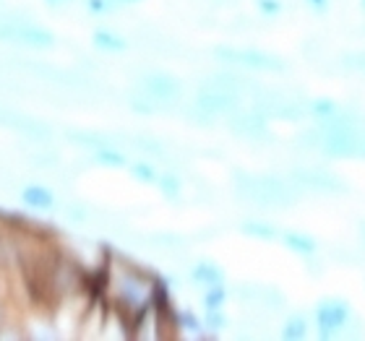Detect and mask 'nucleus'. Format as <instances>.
Returning <instances> with one entry per match:
<instances>
[{"instance_id": "1", "label": "nucleus", "mask_w": 365, "mask_h": 341, "mask_svg": "<svg viewBox=\"0 0 365 341\" xmlns=\"http://www.w3.org/2000/svg\"><path fill=\"white\" fill-rule=\"evenodd\" d=\"M99 297L107 308L118 310L128 323H133L160 297H165V287L154 271L118 253H107V261L99 271Z\"/></svg>"}, {"instance_id": "19", "label": "nucleus", "mask_w": 365, "mask_h": 341, "mask_svg": "<svg viewBox=\"0 0 365 341\" xmlns=\"http://www.w3.org/2000/svg\"><path fill=\"white\" fill-rule=\"evenodd\" d=\"M225 300H227L225 284H222V287H209L204 292V308L206 310H222V308H225Z\"/></svg>"}, {"instance_id": "23", "label": "nucleus", "mask_w": 365, "mask_h": 341, "mask_svg": "<svg viewBox=\"0 0 365 341\" xmlns=\"http://www.w3.org/2000/svg\"><path fill=\"white\" fill-rule=\"evenodd\" d=\"M141 0H110V6L113 8H123V6H136Z\"/></svg>"}, {"instance_id": "2", "label": "nucleus", "mask_w": 365, "mask_h": 341, "mask_svg": "<svg viewBox=\"0 0 365 341\" xmlns=\"http://www.w3.org/2000/svg\"><path fill=\"white\" fill-rule=\"evenodd\" d=\"M0 42L14 47H29V50H47L55 45V34L45 26H39L26 11H0Z\"/></svg>"}, {"instance_id": "18", "label": "nucleus", "mask_w": 365, "mask_h": 341, "mask_svg": "<svg viewBox=\"0 0 365 341\" xmlns=\"http://www.w3.org/2000/svg\"><path fill=\"white\" fill-rule=\"evenodd\" d=\"M157 188L162 190V196L165 198H173V201H175V198L180 196L182 182L178 180L175 174H160V177H157Z\"/></svg>"}, {"instance_id": "5", "label": "nucleus", "mask_w": 365, "mask_h": 341, "mask_svg": "<svg viewBox=\"0 0 365 341\" xmlns=\"http://www.w3.org/2000/svg\"><path fill=\"white\" fill-rule=\"evenodd\" d=\"M289 182L300 193H339L344 190L342 177L324 167H295L289 172Z\"/></svg>"}, {"instance_id": "7", "label": "nucleus", "mask_w": 365, "mask_h": 341, "mask_svg": "<svg viewBox=\"0 0 365 341\" xmlns=\"http://www.w3.org/2000/svg\"><path fill=\"white\" fill-rule=\"evenodd\" d=\"M227 128L240 138L248 141H269L272 130H269V117L259 112V110H235L232 115H227Z\"/></svg>"}, {"instance_id": "3", "label": "nucleus", "mask_w": 365, "mask_h": 341, "mask_svg": "<svg viewBox=\"0 0 365 341\" xmlns=\"http://www.w3.org/2000/svg\"><path fill=\"white\" fill-rule=\"evenodd\" d=\"M133 89H138L141 94L152 99L154 105L160 107V112L173 110L182 97V86L173 73L165 70H141L133 81Z\"/></svg>"}, {"instance_id": "11", "label": "nucleus", "mask_w": 365, "mask_h": 341, "mask_svg": "<svg viewBox=\"0 0 365 341\" xmlns=\"http://www.w3.org/2000/svg\"><path fill=\"white\" fill-rule=\"evenodd\" d=\"M66 141L73 146H81V149H89V152H97L102 146H110L107 136H102L97 130H84V128H66Z\"/></svg>"}, {"instance_id": "8", "label": "nucleus", "mask_w": 365, "mask_h": 341, "mask_svg": "<svg viewBox=\"0 0 365 341\" xmlns=\"http://www.w3.org/2000/svg\"><path fill=\"white\" fill-rule=\"evenodd\" d=\"M350 308L344 300H324L319 303L316 308V320H319V331L321 336H336L342 334V328L347 326V320H350Z\"/></svg>"}, {"instance_id": "12", "label": "nucleus", "mask_w": 365, "mask_h": 341, "mask_svg": "<svg viewBox=\"0 0 365 341\" xmlns=\"http://www.w3.org/2000/svg\"><path fill=\"white\" fill-rule=\"evenodd\" d=\"M26 164L34 169H42V172H55L61 167V157L50 146H31L26 152Z\"/></svg>"}, {"instance_id": "13", "label": "nucleus", "mask_w": 365, "mask_h": 341, "mask_svg": "<svg viewBox=\"0 0 365 341\" xmlns=\"http://www.w3.org/2000/svg\"><path fill=\"white\" fill-rule=\"evenodd\" d=\"M91 42H94L97 50H102V53H107V55H118L128 50V39L113 29H97L94 37H91Z\"/></svg>"}, {"instance_id": "4", "label": "nucleus", "mask_w": 365, "mask_h": 341, "mask_svg": "<svg viewBox=\"0 0 365 341\" xmlns=\"http://www.w3.org/2000/svg\"><path fill=\"white\" fill-rule=\"evenodd\" d=\"M214 58L232 65V68H243V70H261V73L284 70V61H279L277 55L264 53V50H251V47L220 45V47H214Z\"/></svg>"}, {"instance_id": "14", "label": "nucleus", "mask_w": 365, "mask_h": 341, "mask_svg": "<svg viewBox=\"0 0 365 341\" xmlns=\"http://www.w3.org/2000/svg\"><path fill=\"white\" fill-rule=\"evenodd\" d=\"M91 164H99V167H113V169H125L130 162L120 149H115V146L110 144V146L97 149V152H91Z\"/></svg>"}, {"instance_id": "17", "label": "nucleus", "mask_w": 365, "mask_h": 341, "mask_svg": "<svg viewBox=\"0 0 365 341\" xmlns=\"http://www.w3.org/2000/svg\"><path fill=\"white\" fill-rule=\"evenodd\" d=\"M130 172H133V177L141 182H149V185H157V177H160V172L154 169L152 162H146V159H138L133 162V164H128Z\"/></svg>"}, {"instance_id": "6", "label": "nucleus", "mask_w": 365, "mask_h": 341, "mask_svg": "<svg viewBox=\"0 0 365 341\" xmlns=\"http://www.w3.org/2000/svg\"><path fill=\"white\" fill-rule=\"evenodd\" d=\"M193 105H196L198 110H204L206 115H212V117H227V115H232L235 110H240L243 97L235 94V91L220 89V86L201 84L196 91V97H193Z\"/></svg>"}, {"instance_id": "22", "label": "nucleus", "mask_w": 365, "mask_h": 341, "mask_svg": "<svg viewBox=\"0 0 365 341\" xmlns=\"http://www.w3.org/2000/svg\"><path fill=\"white\" fill-rule=\"evenodd\" d=\"M8 318H11V310H8V303H6V300H0V328L6 326Z\"/></svg>"}, {"instance_id": "20", "label": "nucleus", "mask_w": 365, "mask_h": 341, "mask_svg": "<svg viewBox=\"0 0 365 341\" xmlns=\"http://www.w3.org/2000/svg\"><path fill=\"white\" fill-rule=\"evenodd\" d=\"M282 336H284V339H292V341L303 339L305 336V318L303 315H292V318L284 323V328H282Z\"/></svg>"}, {"instance_id": "9", "label": "nucleus", "mask_w": 365, "mask_h": 341, "mask_svg": "<svg viewBox=\"0 0 365 341\" xmlns=\"http://www.w3.org/2000/svg\"><path fill=\"white\" fill-rule=\"evenodd\" d=\"M19 198L21 204L31 211H53L55 209V193L42 182H29V185H21L19 190Z\"/></svg>"}, {"instance_id": "15", "label": "nucleus", "mask_w": 365, "mask_h": 341, "mask_svg": "<svg viewBox=\"0 0 365 341\" xmlns=\"http://www.w3.org/2000/svg\"><path fill=\"white\" fill-rule=\"evenodd\" d=\"M279 240L284 245H287L289 251L300 253V256H311V253H316V240L308 235H303V232H279Z\"/></svg>"}, {"instance_id": "21", "label": "nucleus", "mask_w": 365, "mask_h": 341, "mask_svg": "<svg viewBox=\"0 0 365 341\" xmlns=\"http://www.w3.org/2000/svg\"><path fill=\"white\" fill-rule=\"evenodd\" d=\"M339 63H342L344 70H355V73H363V70H365V53H347Z\"/></svg>"}, {"instance_id": "24", "label": "nucleus", "mask_w": 365, "mask_h": 341, "mask_svg": "<svg viewBox=\"0 0 365 341\" xmlns=\"http://www.w3.org/2000/svg\"><path fill=\"white\" fill-rule=\"evenodd\" d=\"M47 3H50V6H55V8H61V6H68L71 0H47Z\"/></svg>"}, {"instance_id": "25", "label": "nucleus", "mask_w": 365, "mask_h": 341, "mask_svg": "<svg viewBox=\"0 0 365 341\" xmlns=\"http://www.w3.org/2000/svg\"><path fill=\"white\" fill-rule=\"evenodd\" d=\"M363 8H365V0H363Z\"/></svg>"}, {"instance_id": "10", "label": "nucleus", "mask_w": 365, "mask_h": 341, "mask_svg": "<svg viewBox=\"0 0 365 341\" xmlns=\"http://www.w3.org/2000/svg\"><path fill=\"white\" fill-rule=\"evenodd\" d=\"M190 279L196 281V284H201L204 289L222 287V284H225V271H222L214 261H198V263L193 266V271H190Z\"/></svg>"}, {"instance_id": "16", "label": "nucleus", "mask_w": 365, "mask_h": 341, "mask_svg": "<svg viewBox=\"0 0 365 341\" xmlns=\"http://www.w3.org/2000/svg\"><path fill=\"white\" fill-rule=\"evenodd\" d=\"M243 232L256 237V240H277L279 237V229L274 227V224H269V221H245Z\"/></svg>"}]
</instances>
